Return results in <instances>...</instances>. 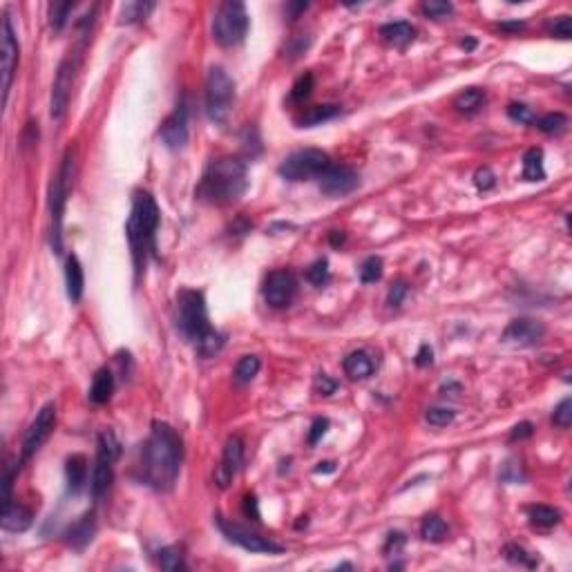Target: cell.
<instances>
[{"label":"cell","mask_w":572,"mask_h":572,"mask_svg":"<svg viewBox=\"0 0 572 572\" xmlns=\"http://www.w3.org/2000/svg\"><path fill=\"white\" fill-rule=\"evenodd\" d=\"M159 566H162V570H168V572L184 570L186 564H184L182 550H179V548H164V550H159Z\"/></svg>","instance_id":"obj_34"},{"label":"cell","mask_w":572,"mask_h":572,"mask_svg":"<svg viewBox=\"0 0 572 572\" xmlns=\"http://www.w3.org/2000/svg\"><path fill=\"white\" fill-rule=\"evenodd\" d=\"M72 85H74V63L72 58H65V61L58 65V72L52 85V119L54 121H61L67 112L69 96H72Z\"/></svg>","instance_id":"obj_15"},{"label":"cell","mask_w":572,"mask_h":572,"mask_svg":"<svg viewBox=\"0 0 572 572\" xmlns=\"http://www.w3.org/2000/svg\"><path fill=\"white\" fill-rule=\"evenodd\" d=\"M235 105V81L224 67H210L206 76V114L213 123H226Z\"/></svg>","instance_id":"obj_6"},{"label":"cell","mask_w":572,"mask_h":572,"mask_svg":"<svg viewBox=\"0 0 572 572\" xmlns=\"http://www.w3.org/2000/svg\"><path fill=\"white\" fill-rule=\"evenodd\" d=\"M544 338H546V324L532 318L512 320L505 327L503 336H501V340H503L505 345H514V347H535Z\"/></svg>","instance_id":"obj_13"},{"label":"cell","mask_w":572,"mask_h":572,"mask_svg":"<svg viewBox=\"0 0 572 572\" xmlns=\"http://www.w3.org/2000/svg\"><path fill=\"white\" fill-rule=\"evenodd\" d=\"M175 324L202 358L217 356L224 347V336L208 322L206 297L202 291L182 288L175 300Z\"/></svg>","instance_id":"obj_2"},{"label":"cell","mask_w":572,"mask_h":572,"mask_svg":"<svg viewBox=\"0 0 572 572\" xmlns=\"http://www.w3.org/2000/svg\"><path fill=\"white\" fill-rule=\"evenodd\" d=\"M248 188L246 164L235 157H222L210 162L202 182L197 186V197L213 206H228L237 202Z\"/></svg>","instance_id":"obj_3"},{"label":"cell","mask_w":572,"mask_h":572,"mask_svg":"<svg viewBox=\"0 0 572 572\" xmlns=\"http://www.w3.org/2000/svg\"><path fill=\"white\" fill-rule=\"evenodd\" d=\"M244 512H246V517L253 514V519H255V521L259 519V510H257V499H255V496H250V494H248V496L244 499Z\"/></svg>","instance_id":"obj_52"},{"label":"cell","mask_w":572,"mask_h":572,"mask_svg":"<svg viewBox=\"0 0 572 572\" xmlns=\"http://www.w3.org/2000/svg\"><path fill=\"white\" fill-rule=\"evenodd\" d=\"M329 429V420L327 418H315L313 425H311V431H309V445H315L320 438L327 434Z\"/></svg>","instance_id":"obj_46"},{"label":"cell","mask_w":572,"mask_h":572,"mask_svg":"<svg viewBox=\"0 0 572 572\" xmlns=\"http://www.w3.org/2000/svg\"><path fill=\"white\" fill-rule=\"evenodd\" d=\"M532 434H535V425L532 423H519V425H514L512 427V431H510V438L512 440H523V438H530Z\"/></svg>","instance_id":"obj_49"},{"label":"cell","mask_w":572,"mask_h":572,"mask_svg":"<svg viewBox=\"0 0 572 572\" xmlns=\"http://www.w3.org/2000/svg\"><path fill=\"white\" fill-rule=\"evenodd\" d=\"M550 29V34L552 36H557V38H564V41H568L570 34H572V23H570V16H557L555 21H550L548 25Z\"/></svg>","instance_id":"obj_42"},{"label":"cell","mask_w":572,"mask_h":572,"mask_svg":"<svg viewBox=\"0 0 572 572\" xmlns=\"http://www.w3.org/2000/svg\"><path fill=\"white\" fill-rule=\"evenodd\" d=\"M338 112H340V107H338V105H333V103L313 105V107H306L304 112L297 116V123H300V125H304V128L320 125V123L329 121V119H333Z\"/></svg>","instance_id":"obj_27"},{"label":"cell","mask_w":572,"mask_h":572,"mask_svg":"<svg viewBox=\"0 0 572 572\" xmlns=\"http://www.w3.org/2000/svg\"><path fill=\"white\" fill-rule=\"evenodd\" d=\"M121 456V443L114 436V431L103 429L98 434V445H96V460L92 469V496L101 499L112 485L114 478V463Z\"/></svg>","instance_id":"obj_8"},{"label":"cell","mask_w":572,"mask_h":572,"mask_svg":"<svg viewBox=\"0 0 572 572\" xmlns=\"http://www.w3.org/2000/svg\"><path fill=\"white\" fill-rule=\"evenodd\" d=\"M32 521H34L32 510L21 503H12L3 508V530L7 532H25L32 526Z\"/></svg>","instance_id":"obj_23"},{"label":"cell","mask_w":572,"mask_h":572,"mask_svg":"<svg viewBox=\"0 0 572 572\" xmlns=\"http://www.w3.org/2000/svg\"><path fill=\"white\" fill-rule=\"evenodd\" d=\"M523 179L526 182H544L546 179L544 150L541 148H530L523 155Z\"/></svg>","instance_id":"obj_26"},{"label":"cell","mask_w":572,"mask_h":572,"mask_svg":"<svg viewBox=\"0 0 572 572\" xmlns=\"http://www.w3.org/2000/svg\"><path fill=\"white\" fill-rule=\"evenodd\" d=\"M405 544V535H400V532H391L389 539H387V544H385V550H391V548H400Z\"/></svg>","instance_id":"obj_53"},{"label":"cell","mask_w":572,"mask_h":572,"mask_svg":"<svg viewBox=\"0 0 572 572\" xmlns=\"http://www.w3.org/2000/svg\"><path fill=\"white\" fill-rule=\"evenodd\" d=\"M447 523L438 514H427L420 523V537L431 544H440V541L447 539Z\"/></svg>","instance_id":"obj_28"},{"label":"cell","mask_w":572,"mask_h":572,"mask_svg":"<svg viewBox=\"0 0 572 572\" xmlns=\"http://www.w3.org/2000/svg\"><path fill=\"white\" fill-rule=\"evenodd\" d=\"M537 128L541 130V132H546V135H557L561 132L566 125H568V116L566 114H561V112H550L546 116H541L537 119Z\"/></svg>","instance_id":"obj_36"},{"label":"cell","mask_w":572,"mask_h":572,"mask_svg":"<svg viewBox=\"0 0 572 572\" xmlns=\"http://www.w3.org/2000/svg\"><path fill=\"white\" fill-rule=\"evenodd\" d=\"M343 369L351 380H365L376 371V360L369 351L358 349V351H351L343 360Z\"/></svg>","instance_id":"obj_19"},{"label":"cell","mask_w":572,"mask_h":572,"mask_svg":"<svg viewBox=\"0 0 572 572\" xmlns=\"http://www.w3.org/2000/svg\"><path fill=\"white\" fill-rule=\"evenodd\" d=\"M333 469H336V463H333V460H324V463H320V465L315 467L318 474H329V471H333Z\"/></svg>","instance_id":"obj_55"},{"label":"cell","mask_w":572,"mask_h":572,"mask_svg":"<svg viewBox=\"0 0 572 572\" xmlns=\"http://www.w3.org/2000/svg\"><path fill=\"white\" fill-rule=\"evenodd\" d=\"M380 36H383L385 41L391 43V45L405 47V45H409L411 41H414L416 29L407 21H396V23H387V25L380 27Z\"/></svg>","instance_id":"obj_25"},{"label":"cell","mask_w":572,"mask_h":572,"mask_svg":"<svg viewBox=\"0 0 572 572\" xmlns=\"http://www.w3.org/2000/svg\"><path fill=\"white\" fill-rule=\"evenodd\" d=\"M309 9V3H286V16L291 18V21H295V18L306 12Z\"/></svg>","instance_id":"obj_51"},{"label":"cell","mask_w":572,"mask_h":572,"mask_svg":"<svg viewBox=\"0 0 572 572\" xmlns=\"http://www.w3.org/2000/svg\"><path fill=\"white\" fill-rule=\"evenodd\" d=\"M528 517L539 528H552L561 521V512L550 505H532L528 508Z\"/></svg>","instance_id":"obj_29"},{"label":"cell","mask_w":572,"mask_h":572,"mask_svg":"<svg viewBox=\"0 0 572 572\" xmlns=\"http://www.w3.org/2000/svg\"><path fill=\"white\" fill-rule=\"evenodd\" d=\"M552 423L561 429H568L570 423H572V400L570 398H564L561 403L555 407V414H552Z\"/></svg>","instance_id":"obj_41"},{"label":"cell","mask_w":572,"mask_h":572,"mask_svg":"<svg viewBox=\"0 0 572 572\" xmlns=\"http://www.w3.org/2000/svg\"><path fill=\"white\" fill-rule=\"evenodd\" d=\"M217 528L222 530V535L230 541V544H235L248 552H266V555H279V552H284V546H279L275 541L257 535L255 530H250L246 526L226 521L224 517H217Z\"/></svg>","instance_id":"obj_10"},{"label":"cell","mask_w":572,"mask_h":572,"mask_svg":"<svg viewBox=\"0 0 572 572\" xmlns=\"http://www.w3.org/2000/svg\"><path fill=\"white\" fill-rule=\"evenodd\" d=\"M54 425H56V405L47 403L41 407V411H38L36 418L32 420V425H29V429L25 431L23 458L34 456L36 451L47 443V438L52 436V431H54Z\"/></svg>","instance_id":"obj_11"},{"label":"cell","mask_w":572,"mask_h":572,"mask_svg":"<svg viewBox=\"0 0 572 572\" xmlns=\"http://www.w3.org/2000/svg\"><path fill=\"white\" fill-rule=\"evenodd\" d=\"M65 286H67V297L72 300V302H78V300L83 297L85 275L76 255H69L65 262Z\"/></svg>","instance_id":"obj_21"},{"label":"cell","mask_w":572,"mask_h":572,"mask_svg":"<svg viewBox=\"0 0 572 572\" xmlns=\"http://www.w3.org/2000/svg\"><path fill=\"white\" fill-rule=\"evenodd\" d=\"M155 9V3H128L123 5V12H121V23H139V21H146L148 14Z\"/></svg>","instance_id":"obj_32"},{"label":"cell","mask_w":572,"mask_h":572,"mask_svg":"<svg viewBox=\"0 0 572 572\" xmlns=\"http://www.w3.org/2000/svg\"><path fill=\"white\" fill-rule=\"evenodd\" d=\"M331 166V159L327 153L318 148H304L297 153L288 155L282 164H279V175L288 182H309V179H318L324 170Z\"/></svg>","instance_id":"obj_9"},{"label":"cell","mask_w":572,"mask_h":572,"mask_svg":"<svg viewBox=\"0 0 572 572\" xmlns=\"http://www.w3.org/2000/svg\"><path fill=\"white\" fill-rule=\"evenodd\" d=\"M336 389H338V383H336V380H331L327 374H320L315 378V391H318L320 396H331Z\"/></svg>","instance_id":"obj_47"},{"label":"cell","mask_w":572,"mask_h":572,"mask_svg":"<svg viewBox=\"0 0 572 572\" xmlns=\"http://www.w3.org/2000/svg\"><path fill=\"white\" fill-rule=\"evenodd\" d=\"M483 101H485V94L476 87H469V89L460 92L454 98V107L463 114H471V112H476L480 105H483Z\"/></svg>","instance_id":"obj_30"},{"label":"cell","mask_w":572,"mask_h":572,"mask_svg":"<svg viewBox=\"0 0 572 572\" xmlns=\"http://www.w3.org/2000/svg\"><path fill=\"white\" fill-rule=\"evenodd\" d=\"M242 463H244V443L237 436H230L226 440L224 451H222V460H219L217 471H215L217 487L226 489L230 483H233V478L237 476Z\"/></svg>","instance_id":"obj_17"},{"label":"cell","mask_w":572,"mask_h":572,"mask_svg":"<svg viewBox=\"0 0 572 572\" xmlns=\"http://www.w3.org/2000/svg\"><path fill=\"white\" fill-rule=\"evenodd\" d=\"M259 367H262V363H259L257 356L239 358V363L235 365V383L237 385H248L250 380L259 374Z\"/></svg>","instance_id":"obj_31"},{"label":"cell","mask_w":572,"mask_h":572,"mask_svg":"<svg viewBox=\"0 0 572 572\" xmlns=\"http://www.w3.org/2000/svg\"><path fill=\"white\" fill-rule=\"evenodd\" d=\"M297 293V279L286 268L270 270L264 282V300L273 309H286Z\"/></svg>","instance_id":"obj_12"},{"label":"cell","mask_w":572,"mask_h":572,"mask_svg":"<svg viewBox=\"0 0 572 572\" xmlns=\"http://www.w3.org/2000/svg\"><path fill=\"white\" fill-rule=\"evenodd\" d=\"M383 277V259L380 257H367L363 266H360V282L363 284H374Z\"/></svg>","instance_id":"obj_37"},{"label":"cell","mask_w":572,"mask_h":572,"mask_svg":"<svg viewBox=\"0 0 572 572\" xmlns=\"http://www.w3.org/2000/svg\"><path fill=\"white\" fill-rule=\"evenodd\" d=\"M420 12L438 21V18H447L454 12V7H451V3H443V0H425V3L420 5Z\"/></svg>","instance_id":"obj_40"},{"label":"cell","mask_w":572,"mask_h":572,"mask_svg":"<svg viewBox=\"0 0 572 572\" xmlns=\"http://www.w3.org/2000/svg\"><path fill=\"white\" fill-rule=\"evenodd\" d=\"M434 363V351H431L429 345H423L418 349V354H416V365L418 367H427Z\"/></svg>","instance_id":"obj_50"},{"label":"cell","mask_w":572,"mask_h":572,"mask_svg":"<svg viewBox=\"0 0 572 572\" xmlns=\"http://www.w3.org/2000/svg\"><path fill=\"white\" fill-rule=\"evenodd\" d=\"M18 54H21V47H18V38L14 32L12 18H3V101L7 105L9 89H12V81L16 74L18 65Z\"/></svg>","instance_id":"obj_16"},{"label":"cell","mask_w":572,"mask_h":572,"mask_svg":"<svg viewBox=\"0 0 572 572\" xmlns=\"http://www.w3.org/2000/svg\"><path fill=\"white\" fill-rule=\"evenodd\" d=\"M405 295H407V284L405 282H396L394 286L389 288V304L391 306H400V304H403Z\"/></svg>","instance_id":"obj_48"},{"label":"cell","mask_w":572,"mask_h":572,"mask_svg":"<svg viewBox=\"0 0 572 572\" xmlns=\"http://www.w3.org/2000/svg\"><path fill=\"white\" fill-rule=\"evenodd\" d=\"M460 45H463L465 49H471V47H474L476 43H474V41H463V43H460Z\"/></svg>","instance_id":"obj_57"},{"label":"cell","mask_w":572,"mask_h":572,"mask_svg":"<svg viewBox=\"0 0 572 572\" xmlns=\"http://www.w3.org/2000/svg\"><path fill=\"white\" fill-rule=\"evenodd\" d=\"M318 179H320V190L329 197H345L349 193H354L360 184L358 173L347 166H329Z\"/></svg>","instance_id":"obj_14"},{"label":"cell","mask_w":572,"mask_h":572,"mask_svg":"<svg viewBox=\"0 0 572 572\" xmlns=\"http://www.w3.org/2000/svg\"><path fill=\"white\" fill-rule=\"evenodd\" d=\"M454 416H456L454 411L447 407H429L425 414V420L431 427H447L454 423Z\"/></svg>","instance_id":"obj_38"},{"label":"cell","mask_w":572,"mask_h":572,"mask_svg":"<svg viewBox=\"0 0 572 572\" xmlns=\"http://www.w3.org/2000/svg\"><path fill=\"white\" fill-rule=\"evenodd\" d=\"M74 153L67 150L61 168L52 179V186H49V215H52V248L56 255L63 253V215H65V204L69 199L74 186Z\"/></svg>","instance_id":"obj_5"},{"label":"cell","mask_w":572,"mask_h":572,"mask_svg":"<svg viewBox=\"0 0 572 572\" xmlns=\"http://www.w3.org/2000/svg\"><path fill=\"white\" fill-rule=\"evenodd\" d=\"M505 559L514 566H523V568H535L539 564V559L535 555H530L526 548H521L517 544H508L505 546Z\"/></svg>","instance_id":"obj_33"},{"label":"cell","mask_w":572,"mask_h":572,"mask_svg":"<svg viewBox=\"0 0 572 572\" xmlns=\"http://www.w3.org/2000/svg\"><path fill=\"white\" fill-rule=\"evenodd\" d=\"M159 228V206L155 202V197L150 193L139 190L135 195L132 204V215L128 219V239L130 248H132L135 266L137 273H141L146 266L148 253L155 250V233Z\"/></svg>","instance_id":"obj_4"},{"label":"cell","mask_w":572,"mask_h":572,"mask_svg":"<svg viewBox=\"0 0 572 572\" xmlns=\"http://www.w3.org/2000/svg\"><path fill=\"white\" fill-rule=\"evenodd\" d=\"M306 279L313 286H324L329 282V262L327 259H318L306 268Z\"/></svg>","instance_id":"obj_39"},{"label":"cell","mask_w":572,"mask_h":572,"mask_svg":"<svg viewBox=\"0 0 572 572\" xmlns=\"http://www.w3.org/2000/svg\"><path fill=\"white\" fill-rule=\"evenodd\" d=\"M508 116L514 119L519 123H535L537 121L535 114H532V110L528 105H519V103H512L508 107Z\"/></svg>","instance_id":"obj_44"},{"label":"cell","mask_w":572,"mask_h":572,"mask_svg":"<svg viewBox=\"0 0 572 572\" xmlns=\"http://www.w3.org/2000/svg\"><path fill=\"white\" fill-rule=\"evenodd\" d=\"M67 489L72 494H78L87 483V458L83 454H72L65 463Z\"/></svg>","instance_id":"obj_22"},{"label":"cell","mask_w":572,"mask_h":572,"mask_svg":"<svg viewBox=\"0 0 572 572\" xmlns=\"http://www.w3.org/2000/svg\"><path fill=\"white\" fill-rule=\"evenodd\" d=\"M94 535H96V519H94L92 512H87V514H83L72 528L67 530L65 541H67V546H72L76 550H83L89 541L94 539Z\"/></svg>","instance_id":"obj_20"},{"label":"cell","mask_w":572,"mask_h":572,"mask_svg":"<svg viewBox=\"0 0 572 572\" xmlns=\"http://www.w3.org/2000/svg\"><path fill=\"white\" fill-rule=\"evenodd\" d=\"M114 391V376L107 367L98 369L96 376L92 380V387H89V400L96 405H105L110 398H112Z\"/></svg>","instance_id":"obj_24"},{"label":"cell","mask_w":572,"mask_h":572,"mask_svg":"<svg viewBox=\"0 0 572 572\" xmlns=\"http://www.w3.org/2000/svg\"><path fill=\"white\" fill-rule=\"evenodd\" d=\"M248 32V14L244 3L239 0H226L219 5L213 21V38L222 47H235L246 38Z\"/></svg>","instance_id":"obj_7"},{"label":"cell","mask_w":572,"mask_h":572,"mask_svg":"<svg viewBox=\"0 0 572 572\" xmlns=\"http://www.w3.org/2000/svg\"><path fill=\"white\" fill-rule=\"evenodd\" d=\"M184 460V443L168 423L157 420L144 443L139 460V478L157 492H170L175 487Z\"/></svg>","instance_id":"obj_1"},{"label":"cell","mask_w":572,"mask_h":572,"mask_svg":"<svg viewBox=\"0 0 572 572\" xmlns=\"http://www.w3.org/2000/svg\"><path fill=\"white\" fill-rule=\"evenodd\" d=\"M523 27H526V25L519 23V21H514V23H501V25H499V29H503V32H521Z\"/></svg>","instance_id":"obj_54"},{"label":"cell","mask_w":572,"mask_h":572,"mask_svg":"<svg viewBox=\"0 0 572 572\" xmlns=\"http://www.w3.org/2000/svg\"><path fill=\"white\" fill-rule=\"evenodd\" d=\"M162 139L170 150H179L186 146V141H188V110H186V105H179L162 123Z\"/></svg>","instance_id":"obj_18"},{"label":"cell","mask_w":572,"mask_h":572,"mask_svg":"<svg viewBox=\"0 0 572 572\" xmlns=\"http://www.w3.org/2000/svg\"><path fill=\"white\" fill-rule=\"evenodd\" d=\"M76 5L74 3H52L49 5V23H52V29L54 32H61L65 27L69 14H72V9Z\"/></svg>","instance_id":"obj_35"},{"label":"cell","mask_w":572,"mask_h":572,"mask_svg":"<svg viewBox=\"0 0 572 572\" xmlns=\"http://www.w3.org/2000/svg\"><path fill=\"white\" fill-rule=\"evenodd\" d=\"M311 89H313V74L300 76L293 89H291V98H293V101H302V98H306L311 94Z\"/></svg>","instance_id":"obj_43"},{"label":"cell","mask_w":572,"mask_h":572,"mask_svg":"<svg viewBox=\"0 0 572 572\" xmlns=\"http://www.w3.org/2000/svg\"><path fill=\"white\" fill-rule=\"evenodd\" d=\"M345 242V235H338V230H333V235H331V244H343Z\"/></svg>","instance_id":"obj_56"},{"label":"cell","mask_w":572,"mask_h":572,"mask_svg":"<svg viewBox=\"0 0 572 572\" xmlns=\"http://www.w3.org/2000/svg\"><path fill=\"white\" fill-rule=\"evenodd\" d=\"M474 184H476L478 190H489V188H494L496 177L489 168H478L474 173Z\"/></svg>","instance_id":"obj_45"}]
</instances>
